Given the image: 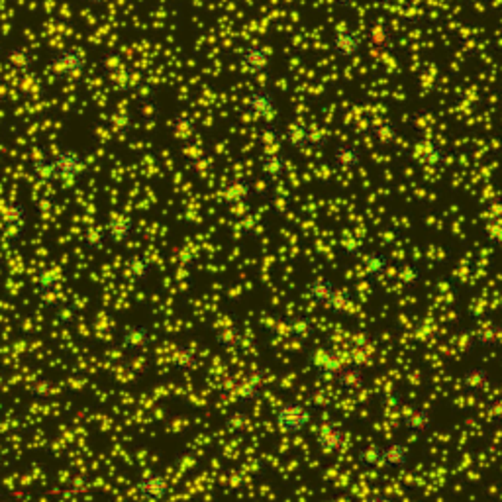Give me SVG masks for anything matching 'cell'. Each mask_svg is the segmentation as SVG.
<instances>
[{"mask_svg": "<svg viewBox=\"0 0 502 502\" xmlns=\"http://www.w3.org/2000/svg\"><path fill=\"white\" fill-rule=\"evenodd\" d=\"M326 309L330 310L331 314H349L354 310V300L347 288H338L331 293L330 300L326 304Z\"/></svg>", "mask_w": 502, "mask_h": 502, "instance_id": "obj_20", "label": "cell"}, {"mask_svg": "<svg viewBox=\"0 0 502 502\" xmlns=\"http://www.w3.org/2000/svg\"><path fill=\"white\" fill-rule=\"evenodd\" d=\"M347 363L361 367V369H367V367H371L373 361H371V354H369L367 347H354L352 354H349V361H347Z\"/></svg>", "mask_w": 502, "mask_h": 502, "instance_id": "obj_25", "label": "cell"}, {"mask_svg": "<svg viewBox=\"0 0 502 502\" xmlns=\"http://www.w3.org/2000/svg\"><path fill=\"white\" fill-rule=\"evenodd\" d=\"M271 53L263 46H248L241 51V63L250 69L251 73H259L269 65Z\"/></svg>", "mask_w": 502, "mask_h": 502, "instance_id": "obj_13", "label": "cell"}, {"mask_svg": "<svg viewBox=\"0 0 502 502\" xmlns=\"http://www.w3.org/2000/svg\"><path fill=\"white\" fill-rule=\"evenodd\" d=\"M130 271L136 279H146L151 273V263H148L144 257H134L130 263Z\"/></svg>", "mask_w": 502, "mask_h": 502, "instance_id": "obj_26", "label": "cell"}, {"mask_svg": "<svg viewBox=\"0 0 502 502\" xmlns=\"http://www.w3.org/2000/svg\"><path fill=\"white\" fill-rule=\"evenodd\" d=\"M34 173L44 183L75 181L87 173V163L79 151L67 148L51 157H42V159L34 161Z\"/></svg>", "mask_w": 502, "mask_h": 502, "instance_id": "obj_1", "label": "cell"}, {"mask_svg": "<svg viewBox=\"0 0 502 502\" xmlns=\"http://www.w3.org/2000/svg\"><path fill=\"white\" fill-rule=\"evenodd\" d=\"M263 171L267 173L271 179H277V177H281L283 175V171H285V167L279 163L277 159H267L265 161V165H263Z\"/></svg>", "mask_w": 502, "mask_h": 502, "instance_id": "obj_29", "label": "cell"}, {"mask_svg": "<svg viewBox=\"0 0 502 502\" xmlns=\"http://www.w3.org/2000/svg\"><path fill=\"white\" fill-rule=\"evenodd\" d=\"M149 342H151V334L146 326H130L124 330V340H122L124 349L139 352V349H146Z\"/></svg>", "mask_w": 502, "mask_h": 502, "instance_id": "obj_15", "label": "cell"}, {"mask_svg": "<svg viewBox=\"0 0 502 502\" xmlns=\"http://www.w3.org/2000/svg\"><path fill=\"white\" fill-rule=\"evenodd\" d=\"M334 291H336V285L331 283V279L320 275V277H314L309 285H306V297H309V300H312L314 304L326 306Z\"/></svg>", "mask_w": 502, "mask_h": 502, "instance_id": "obj_11", "label": "cell"}, {"mask_svg": "<svg viewBox=\"0 0 502 502\" xmlns=\"http://www.w3.org/2000/svg\"><path fill=\"white\" fill-rule=\"evenodd\" d=\"M106 240L114 241V243H124L132 238L134 234V222L130 218H116L108 224V228H104Z\"/></svg>", "mask_w": 502, "mask_h": 502, "instance_id": "obj_17", "label": "cell"}, {"mask_svg": "<svg viewBox=\"0 0 502 502\" xmlns=\"http://www.w3.org/2000/svg\"><path fill=\"white\" fill-rule=\"evenodd\" d=\"M309 363L316 373L322 376H336V373L342 369L347 361L343 359L338 349H331V347H316L309 354Z\"/></svg>", "mask_w": 502, "mask_h": 502, "instance_id": "obj_4", "label": "cell"}, {"mask_svg": "<svg viewBox=\"0 0 502 502\" xmlns=\"http://www.w3.org/2000/svg\"><path fill=\"white\" fill-rule=\"evenodd\" d=\"M334 379H336L338 387L342 388L343 392H357V390H361L363 385H365V369L352 365V363H345V365L336 373Z\"/></svg>", "mask_w": 502, "mask_h": 502, "instance_id": "obj_9", "label": "cell"}, {"mask_svg": "<svg viewBox=\"0 0 502 502\" xmlns=\"http://www.w3.org/2000/svg\"><path fill=\"white\" fill-rule=\"evenodd\" d=\"M51 67L55 69L58 75L77 77L83 75V71L87 69V58L79 47H63L51 59Z\"/></svg>", "mask_w": 502, "mask_h": 502, "instance_id": "obj_3", "label": "cell"}, {"mask_svg": "<svg viewBox=\"0 0 502 502\" xmlns=\"http://www.w3.org/2000/svg\"><path fill=\"white\" fill-rule=\"evenodd\" d=\"M363 265H365L369 279L376 281V279H381L383 275L387 273L388 265H390V257L385 251H369L363 257Z\"/></svg>", "mask_w": 502, "mask_h": 502, "instance_id": "obj_16", "label": "cell"}, {"mask_svg": "<svg viewBox=\"0 0 502 502\" xmlns=\"http://www.w3.org/2000/svg\"><path fill=\"white\" fill-rule=\"evenodd\" d=\"M286 330H288L291 336H295L297 340L306 342V340H310V338L314 336L316 326H314V322L306 318V316H295V318H291L286 322Z\"/></svg>", "mask_w": 502, "mask_h": 502, "instance_id": "obj_21", "label": "cell"}, {"mask_svg": "<svg viewBox=\"0 0 502 502\" xmlns=\"http://www.w3.org/2000/svg\"><path fill=\"white\" fill-rule=\"evenodd\" d=\"M173 363L175 367H179V369H183V371H193L198 367V357L194 354L193 349H189V347H179L177 349V354L173 357Z\"/></svg>", "mask_w": 502, "mask_h": 502, "instance_id": "obj_23", "label": "cell"}, {"mask_svg": "<svg viewBox=\"0 0 502 502\" xmlns=\"http://www.w3.org/2000/svg\"><path fill=\"white\" fill-rule=\"evenodd\" d=\"M357 461L365 469H381L383 465V449L381 445H365L357 451Z\"/></svg>", "mask_w": 502, "mask_h": 502, "instance_id": "obj_22", "label": "cell"}, {"mask_svg": "<svg viewBox=\"0 0 502 502\" xmlns=\"http://www.w3.org/2000/svg\"><path fill=\"white\" fill-rule=\"evenodd\" d=\"M367 502H395V501H392L390 496H385V494H373Z\"/></svg>", "mask_w": 502, "mask_h": 502, "instance_id": "obj_31", "label": "cell"}, {"mask_svg": "<svg viewBox=\"0 0 502 502\" xmlns=\"http://www.w3.org/2000/svg\"><path fill=\"white\" fill-rule=\"evenodd\" d=\"M336 161L343 169H352V167H357L361 163V153L355 148L345 146V148H340V151L336 153Z\"/></svg>", "mask_w": 502, "mask_h": 502, "instance_id": "obj_24", "label": "cell"}, {"mask_svg": "<svg viewBox=\"0 0 502 502\" xmlns=\"http://www.w3.org/2000/svg\"><path fill=\"white\" fill-rule=\"evenodd\" d=\"M137 491L141 494V499L151 502H159L169 494V481H167L165 475L153 471V473H148V475L141 477L139 485H137Z\"/></svg>", "mask_w": 502, "mask_h": 502, "instance_id": "obj_6", "label": "cell"}, {"mask_svg": "<svg viewBox=\"0 0 502 502\" xmlns=\"http://www.w3.org/2000/svg\"><path fill=\"white\" fill-rule=\"evenodd\" d=\"M400 281L406 286H412L414 283H418V281H420V269H416V267H412V265H404L402 275H400Z\"/></svg>", "mask_w": 502, "mask_h": 502, "instance_id": "obj_27", "label": "cell"}, {"mask_svg": "<svg viewBox=\"0 0 502 502\" xmlns=\"http://www.w3.org/2000/svg\"><path fill=\"white\" fill-rule=\"evenodd\" d=\"M28 226V210L22 202H12L6 210H4V228L10 234L14 240H22L24 232Z\"/></svg>", "mask_w": 502, "mask_h": 502, "instance_id": "obj_8", "label": "cell"}, {"mask_svg": "<svg viewBox=\"0 0 502 502\" xmlns=\"http://www.w3.org/2000/svg\"><path fill=\"white\" fill-rule=\"evenodd\" d=\"M245 104H248V108H250L253 114L271 116L275 112V98L269 91L251 92Z\"/></svg>", "mask_w": 502, "mask_h": 502, "instance_id": "obj_19", "label": "cell"}, {"mask_svg": "<svg viewBox=\"0 0 502 502\" xmlns=\"http://www.w3.org/2000/svg\"><path fill=\"white\" fill-rule=\"evenodd\" d=\"M434 424V418H432V412L428 408H416V410L406 412L402 418H400V426L406 428L408 432H414V434H428L430 428Z\"/></svg>", "mask_w": 502, "mask_h": 502, "instance_id": "obj_10", "label": "cell"}, {"mask_svg": "<svg viewBox=\"0 0 502 502\" xmlns=\"http://www.w3.org/2000/svg\"><path fill=\"white\" fill-rule=\"evenodd\" d=\"M383 449V471H397V469H404L410 461V447L404 442H388V444L381 445Z\"/></svg>", "mask_w": 502, "mask_h": 502, "instance_id": "obj_7", "label": "cell"}, {"mask_svg": "<svg viewBox=\"0 0 502 502\" xmlns=\"http://www.w3.org/2000/svg\"><path fill=\"white\" fill-rule=\"evenodd\" d=\"M461 383H463V388L467 392H479L483 388L489 387L491 375L483 367H471L469 371H465V375L461 376Z\"/></svg>", "mask_w": 502, "mask_h": 502, "instance_id": "obj_18", "label": "cell"}, {"mask_svg": "<svg viewBox=\"0 0 502 502\" xmlns=\"http://www.w3.org/2000/svg\"><path fill=\"white\" fill-rule=\"evenodd\" d=\"M316 445L324 453H340L347 445V432L338 424H324L316 432Z\"/></svg>", "mask_w": 502, "mask_h": 502, "instance_id": "obj_5", "label": "cell"}, {"mask_svg": "<svg viewBox=\"0 0 502 502\" xmlns=\"http://www.w3.org/2000/svg\"><path fill=\"white\" fill-rule=\"evenodd\" d=\"M261 387H263L261 376L250 375L245 376V379H241L240 383L236 385L234 395H236V399L240 400L241 404H251V402L259 400V397H261Z\"/></svg>", "mask_w": 502, "mask_h": 502, "instance_id": "obj_12", "label": "cell"}, {"mask_svg": "<svg viewBox=\"0 0 502 502\" xmlns=\"http://www.w3.org/2000/svg\"><path fill=\"white\" fill-rule=\"evenodd\" d=\"M218 343L222 345V347H238L240 345V340L238 338H232V334H220V338H218Z\"/></svg>", "mask_w": 502, "mask_h": 502, "instance_id": "obj_30", "label": "cell"}, {"mask_svg": "<svg viewBox=\"0 0 502 502\" xmlns=\"http://www.w3.org/2000/svg\"><path fill=\"white\" fill-rule=\"evenodd\" d=\"M501 328H491V330H485V331H479L477 334V342L481 345H494V343L499 342V334H501Z\"/></svg>", "mask_w": 502, "mask_h": 502, "instance_id": "obj_28", "label": "cell"}, {"mask_svg": "<svg viewBox=\"0 0 502 502\" xmlns=\"http://www.w3.org/2000/svg\"><path fill=\"white\" fill-rule=\"evenodd\" d=\"M312 420V412L297 400H288L275 412V424L285 434H300Z\"/></svg>", "mask_w": 502, "mask_h": 502, "instance_id": "obj_2", "label": "cell"}, {"mask_svg": "<svg viewBox=\"0 0 502 502\" xmlns=\"http://www.w3.org/2000/svg\"><path fill=\"white\" fill-rule=\"evenodd\" d=\"M331 46H334L336 53L340 58H352L361 47V37L354 34V32H349V30H343V32H338V34L334 35V44Z\"/></svg>", "mask_w": 502, "mask_h": 502, "instance_id": "obj_14", "label": "cell"}]
</instances>
